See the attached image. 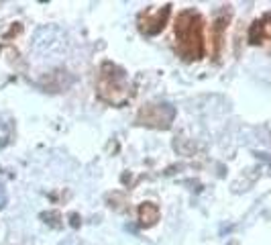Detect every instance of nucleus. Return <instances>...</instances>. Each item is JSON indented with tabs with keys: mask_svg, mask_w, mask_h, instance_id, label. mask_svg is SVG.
<instances>
[{
	"mask_svg": "<svg viewBox=\"0 0 271 245\" xmlns=\"http://www.w3.org/2000/svg\"><path fill=\"white\" fill-rule=\"evenodd\" d=\"M168 15H170V7H164V11H153V13H149V15L145 17V23L141 25L143 33H147V35L159 33L161 29H164L166 21H168Z\"/></svg>",
	"mask_w": 271,
	"mask_h": 245,
	"instance_id": "4",
	"label": "nucleus"
},
{
	"mask_svg": "<svg viewBox=\"0 0 271 245\" xmlns=\"http://www.w3.org/2000/svg\"><path fill=\"white\" fill-rule=\"evenodd\" d=\"M267 39H271V13H265L249 29V43L251 45H261Z\"/></svg>",
	"mask_w": 271,
	"mask_h": 245,
	"instance_id": "3",
	"label": "nucleus"
},
{
	"mask_svg": "<svg viewBox=\"0 0 271 245\" xmlns=\"http://www.w3.org/2000/svg\"><path fill=\"white\" fill-rule=\"evenodd\" d=\"M139 219H141V223L143 225H155L157 221H159V209H157V205H153V203H145V205H141V209H139Z\"/></svg>",
	"mask_w": 271,
	"mask_h": 245,
	"instance_id": "6",
	"label": "nucleus"
},
{
	"mask_svg": "<svg viewBox=\"0 0 271 245\" xmlns=\"http://www.w3.org/2000/svg\"><path fill=\"white\" fill-rule=\"evenodd\" d=\"M229 19L227 17H219L212 25V41H214V56L219 58L221 56V49H223V41H225V29H227Z\"/></svg>",
	"mask_w": 271,
	"mask_h": 245,
	"instance_id": "5",
	"label": "nucleus"
},
{
	"mask_svg": "<svg viewBox=\"0 0 271 245\" xmlns=\"http://www.w3.org/2000/svg\"><path fill=\"white\" fill-rule=\"evenodd\" d=\"M98 94L102 101L111 103V105H123L131 98V90L127 86V78L121 70H117L115 66L106 64L100 72V80H98Z\"/></svg>",
	"mask_w": 271,
	"mask_h": 245,
	"instance_id": "2",
	"label": "nucleus"
},
{
	"mask_svg": "<svg viewBox=\"0 0 271 245\" xmlns=\"http://www.w3.org/2000/svg\"><path fill=\"white\" fill-rule=\"evenodd\" d=\"M178 49L186 60H200L204 56V23L194 11H184L176 21Z\"/></svg>",
	"mask_w": 271,
	"mask_h": 245,
	"instance_id": "1",
	"label": "nucleus"
}]
</instances>
